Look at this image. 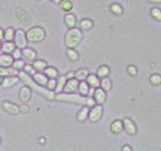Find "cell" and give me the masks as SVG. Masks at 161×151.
<instances>
[{"label": "cell", "instance_id": "cell-47", "mask_svg": "<svg viewBox=\"0 0 161 151\" xmlns=\"http://www.w3.org/2000/svg\"><path fill=\"white\" fill-rule=\"evenodd\" d=\"M0 39H3V30L0 29Z\"/></svg>", "mask_w": 161, "mask_h": 151}, {"label": "cell", "instance_id": "cell-5", "mask_svg": "<svg viewBox=\"0 0 161 151\" xmlns=\"http://www.w3.org/2000/svg\"><path fill=\"white\" fill-rule=\"evenodd\" d=\"M15 44L18 45L19 48H24L27 42H25V34L23 30H18L15 34Z\"/></svg>", "mask_w": 161, "mask_h": 151}, {"label": "cell", "instance_id": "cell-35", "mask_svg": "<svg viewBox=\"0 0 161 151\" xmlns=\"http://www.w3.org/2000/svg\"><path fill=\"white\" fill-rule=\"evenodd\" d=\"M127 71H129V73L131 76H136L137 74V69H136V67H133V66H130L129 68H127Z\"/></svg>", "mask_w": 161, "mask_h": 151}, {"label": "cell", "instance_id": "cell-3", "mask_svg": "<svg viewBox=\"0 0 161 151\" xmlns=\"http://www.w3.org/2000/svg\"><path fill=\"white\" fill-rule=\"evenodd\" d=\"M57 99H61V101H67V102H74V103H86V98L80 97L78 95H69V93H66V95H58L56 96Z\"/></svg>", "mask_w": 161, "mask_h": 151}, {"label": "cell", "instance_id": "cell-4", "mask_svg": "<svg viewBox=\"0 0 161 151\" xmlns=\"http://www.w3.org/2000/svg\"><path fill=\"white\" fill-rule=\"evenodd\" d=\"M27 37L30 42H40L44 38V30L42 28H33L28 32Z\"/></svg>", "mask_w": 161, "mask_h": 151}, {"label": "cell", "instance_id": "cell-2", "mask_svg": "<svg viewBox=\"0 0 161 151\" xmlns=\"http://www.w3.org/2000/svg\"><path fill=\"white\" fill-rule=\"evenodd\" d=\"M80 39H82V33L78 29H71L66 35V45L68 48H74L76 45L79 44Z\"/></svg>", "mask_w": 161, "mask_h": 151}, {"label": "cell", "instance_id": "cell-34", "mask_svg": "<svg viewBox=\"0 0 161 151\" xmlns=\"http://www.w3.org/2000/svg\"><path fill=\"white\" fill-rule=\"evenodd\" d=\"M13 35H14V32H13V29L9 28V29H6V33H5V38L8 40H10L13 39Z\"/></svg>", "mask_w": 161, "mask_h": 151}, {"label": "cell", "instance_id": "cell-46", "mask_svg": "<svg viewBox=\"0 0 161 151\" xmlns=\"http://www.w3.org/2000/svg\"><path fill=\"white\" fill-rule=\"evenodd\" d=\"M39 141H40V144H44V142H45V140H44V138H43V137H42V138H40V140H39Z\"/></svg>", "mask_w": 161, "mask_h": 151}, {"label": "cell", "instance_id": "cell-39", "mask_svg": "<svg viewBox=\"0 0 161 151\" xmlns=\"http://www.w3.org/2000/svg\"><path fill=\"white\" fill-rule=\"evenodd\" d=\"M86 103L88 104V106H93V104H95V101H93L92 98H88V99L86 101Z\"/></svg>", "mask_w": 161, "mask_h": 151}, {"label": "cell", "instance_id": "cell-28", "mask_svg": "<svg viewBox=\"0 0 161 151\" xmlns=\"http://www.w3.org/2000/svg\"><path fill=\"white\" fill-rule=\"evenodd\" d=\"M151 15L154 16L156 20H161V10L157 9V8H155V9L151 10Z\"/></svg>", "mask_w": 161, "mask_h": 151}, {"label": "cell", "instance_id": "cell-41", "mask_svg": "<svg viewBox=\"0 0 161 151\" xmlns=\"http://www.w3.org/2000/svg\"><path fill=\"white\" fill-rule=\"evenodd\" d=\"M14 57L15 58H19L20 57V52H19V50H14Z\"/></svg>", "mask_w": 161, "mask_h": 151}, {"label": "cell", "instance_id": "cell-26", "mask_svg": "<svg viewBox=\"0 0 161 151\" xmlns=\"http://www.w3.org/2000/svg\"><path fill=\"white\" fill-rule=\"evenodd\" d=\"M150 82L152 83V85H160V83H161V77L159 74H152L150 77Z\"/></svg>", "mask_w": 161, "mask_h": 151}, {"label": "cell", "instance_id": "cell-18", "mask_svg": "<svg viewBox=\"0 0 161 151\" xmlns=\"http://www.w3.org/2000/svg\"><path fill=\"white\" fill-rule=\"evenodd\" d=\"M34 79H35L38 83H39V85H45V83L48 82V81H47V77H45V76L40 74V73H37V74L34 76Z\"/></svg>", "mask_w": 161, "mask_h": 151}, {"label": "cell", "instance_id": "cell-23", "mask_svg": "<svg viewBox=\"0 0 161 151\" xmlns=\"http://www.w3.org/2000/svg\"><path fill=\"white\" fill-rule=\"evenodd\" d=\"M3 50H4L5 53L13 52V50H14V44L9 43V42H8V43H5V44H3Z\"/></svg>", "mask_w": 161, "mask_h": 151}, {"label": "cell", "instance_id": "cell-1", "mask_svg": "<svg viewBox=\"0 0 161 151\" xmlns=\"http://www.w3.org/2000/svg\"><path fill=\"white\" fill-rule=\"evenodd\" d=\"M19 77L23 79L24 81V83H27V85L30 87V88H33L34 91H37L38 93H40V95H43V96H45L47 98H54L56 96L53 95V92H50V91H47V90H44V88H42V87H39V86H37L34 82L32 81V78L29 77V76L27 74V73H24V72H22V73H19Z\"/></svg>", "mask_w": 161, "mask_h": 151}, {"label": "cell", "instance_id": "cell-11", "mask_svg": "<svg viewBox=\"0 0 161 151\" xmlns=\"http://www.w3.org/2000/svg\"><path fill=\"white\" fill-rule=\"evenodd\" d=\"M20 99L23 101V102H27V101L29 99V97H30V91H29V88L24 87L20 90V95H19Z\"/></svg>", "mask_w": 161, "mask_h": 151}, {"label": "cell", "instance_id": "cell-16", "mask_svg": "<svg viewBox=\"0 0 161 151\" xmlns=\"http://www.w3.org/2000/svg\"><path fill=\"white\" fill-rule=\"evenodd\" d=\"M64 20H66V24L68 25L69 28H73L74 25H76V18H74V16L72 15V14H68V15H67L66 18H64Z\"/></svg>", "mask_w": 161, "mask_h": 151}, {"label": "cell", "instance_id": "cell-9", "mask_svg": "<svg viewBox=\"0 0 161 151\" xmlns=\"http://www.w3.org/2000/svg\"><path fill=\"white\" fill-rule=\"evenodd\" d=\"M78 87V81L77 79H71V81L67 82V85L64 87V91L67 93H71L72 91H76V88Z\"/></svg>", "mask_w": 161, "mask_h": 151}, {"label": "cell", "instance_id": "cell-45", "mask_svg": "<svg viewBox=\"0 0 161 151\" xmlns=\"http://www.w3.org/2000/svg\"><path fill=\"white\" fill-rule=\"evenodd\" d=\"M67 77H68V78H72V77H73V73H68V74H67Z\"/></svg>", "mask_w": 161, "mask_h": 151}, {"label": "cell", "instance_id": "cell-30", "mask_svg": "<svg viewBox=\"0 0 161 151\" xmlns=\"http://www.w3.org/2000/svg\"><path fill=\"white\" fill-rule=\"evenodd\" d=\"M64 83H66V77H64V76H62V77L58 79V85H57V91H58V92L62 91V88H63V86H64Z\"/></svg>", "mask_w": 161, "mask_h": 151}, {"label": "cell", "instance_id": "cell-43", "mask_svg": "<svg viewBox=\"0 0 161 151\" xmlns=\"http://www.w3.org/2000/svg\"><path fill=\"white\" fill-rule=\"evenodd\" d=\"M22 111H23V112H27V111H28V107H27V106L22 107Z\"/></svg>", "mask_w": 161, "mask_h": 151}, {"label": "cell", "instance_id": "cell-33", "mask_svg": "<svg viewBox=\"0 0 161 151\" xmlns=\"http://www.w3.org/2000/svg\"><path fill=\"white\" fill-rule=\"evenodd\" d=\"M111 10L115 13V14H121V13H122V8L120 5H117V4H113V5H111Z\"/></svg>", "mask_w": 161, "mask_h": 151}, {"label": "cell", "instance_id": "cell-22", "mask_svg": "<svg viewBox=\"0 0 161 151\" xmlns=\"http://www.w3.org/2000/svg\"><path fill=\"white\" fill-rule=\"evenodd\" d=\"M45 67H47V64H45V62H43V61L34 62V68L38 69V71H43V69H45Z\"/></svg>", "mask_w": 161, "mask_h": 151}, {"label": "cell", "instance_id": "cell-24", "mask_svg": "<svg viewBox=\"0 0 161 151\" xmlns=\"http://www.w3.org/2000/svg\"><path fill=\"white\" fill-rule=\"evenodd\" d=\"M67 54H68V57L71 58L72 61H77V59H78V54H77V52H76V50H73L72 48H69L68 50H67Z\"/></svg>", "mask_w": 161, "mask_h": 151}, {"label": "cell", "instance_id": "cell-36", "mask_svg": "<svg viewBox=\"0 0 161 151\" xmlns=\"http://www.w3.org/2000/svg\"><path fill=\"white\" fill-rule=\"evenodd\" d=\"M47 83H48V88H49V90H53V88L56 87V85H57V81H54V79L52 78L49 82H47Z\"/></svg>", "mask_w": 161, "mask_h": 151}, {"label": "cell", "instance_id": "cell-44", "mask_svg": "<svg viewBox=\"0 0 161 151\" xmlns=\"http://www.w3.org/2000/svg\"><path fill=\"white\" fill-rule=\"evenodd\" d=\"M151 3H161V0H149Z\"/></svg>", "mask_w": 161, "mask_h": 151}, {"label": "cell", "instance_id": "cell-21", "mask_svg": "<svg viewBox=\"0 0 161 151\" xmlns=\"http://www.w3.org/2000/svg\"><path fill=\"white\" fill-rule=\"evenodd\" d=\"M101 86H102V90L103 91H108L111 88V81L108 78H103L102 82H101Z\"/></svg>", "mask_w": 161, "mask_h": 151}, {"label": "cell", "instance_id": "cell-32", "mask_svg": "<svg viewBox=\"0 0 161 151\" xmlns=\"http://www.w3.org/2000/svg\"><path fill=\"white\" fill-rule=\"evenodd\" d=\"M61 6H62L63 10H71L72 9V3L68 1V0H64V1H62Z\"/></svg>", "mask_w": 161, "mask_h": 151}, {"label": "cell", "instance_id": "cell-12", "mask_svg": "<svg viewBox=\"0 0 161 151\" xmlns=\"http://www.w3.org/2000/svg\"><path fill=\"white\" fill-rule=\"evenodd\" d=\"M13 63V58L9 56H0V66L1 67H8Z\"/></svg>", "mask_w": 161, "mask_h": 151}, {"label": "cell", "instance_id": "cell-27", "mask_svg": "<svg viewBox=\"0 0 161 151\" xmlns=\"http://www.w3.org/2000/svg\"><path fill=\"white\" fill-rule=\"evenodd\" d=\"M45 74L50 78H56L57 77V71L54 68H45Z\"/></svg>", "mask_w": 161, "mask_h": 151}, {"label": "cell", "instance_id": "cell-42", "mask_svg": "<svg viewBox=\"0 0 161 151\" xmlns=\"http://www.w3.org/2000/svg\"><path fill=\"white\" fill-rule=\"evenodd\" d=\"M124 150H125V151H130L131 147H130V146H124Z\"/></svg>", "mask_w": 161, "mask_h": 151}, {"label": "cell", "instance_id": "cell-15", "mask_svg": "<svg viewBox=\"0 0 161 151\" xmlns=\"http://www.w3.org/2000/svg\"><path fill=\"white\" fill-rule=\"evenodd\" d=\"M111 130H112V132H115V133L121 132V130H122V122H121V121H115V122L111 125Z\"/></svg>", "mask_w": 161, "mask_h": 151}, {"label": "cell", "instance_id": "cell-7", "mask_svg": "<svg viewBox=\"0 0 161 151\" xmlns=\"http://www.w3.org/2000/svg\"><path fill=\"white\" fill-rule=\"evenodd\" d=\"M124 125H125L126 131L129 132L130 135H135V133H136V127H135V125H133V122L131 120L125 119L124 120Z\"/></svg>", "mask_w": 161, "mask_h": 151}, {"label": "cell", "instance_id": "cell-37", "mask_svg": "<svg viewBox=\"0 0 161 151\" xmlns=\"http://www.w3.org/2000/svg\"><path fill=\"white\" fill-rule=\"evenodd\" d=\"M23 61H16V62H14L13 63V67L14 68H23Z\"/></svg>", "mask_w": 161, "mask_h": 151}, {"label": "cell", "instance_id": "cell-31", "mask_svg": "<svg viewBox=\"0 0 161 151\" xmlns=\"http://www.w3.org/2000/svg\"><path fill=\"white\" fill-rule=\"evenodd\" d=\"M87 115H88V108H87V107H84L83 110L79 112V115H78V120H79V121H83V120L87 117Z\"/></svg>", "mask_w": 161, "mask_h": 151}, {"label": "cell", "instance_id": "cell-49", "mask_svg": "<svg viewBox=\"0 0 161 151\" xmlns=\"http://www.w3.org/2000/svg\"><path fill=\"white\" fill-rule=\"evenodd\" d=\"M0 83H3V78L1 77H0Z\"/></svg>", "mask_w": 161, "mask_h": 151}, {"label": "cell", "instance_id": "cell-19", "mask_svg": "<svg viewBox=\"0 0 161 151\" xmlns=\"http://www.w3.org/2000/svg\"><path fill=\"white\" fill-rule=\"evenodd\" d=\"M78 90H79V92L82 95H87L88 92H90V90H88V83L82 82L80 85H78Z\"/></svg>", "mask_w": 161, "mask_h": 151}, {"label": "cell", "instance_id": "cell-29", "mask_svg": "<svg viewBox=\"0 0 161 151\" xmlns=\"http://www.w3.org/2000/svg\"><path fill=\"white\" fill-rule=\"evenodd\" d=\"M80 28L82 29H91L92 28V22L91 20H82L80 22Z\"/></svg>", "mask_w": 161, "mask_h": 151}, {"label": "cell", "instance_id": "cell-6", "mask_svg": "<svg viewBox=\"0 0 161 151\" xmlns=\"http://www.w3.org/2000/svg\"><path fill=\"white\" fill-rule=\"evenodd\" d=\"M101 115H102V107H101V106L93 107L92 110H91V112H90V120H91V121H97V120H100Z\"/></svg>", "mask_w": 161, "mask_h": 151}, {"label": "cell", "instance_id": "cell-17", "mask_svg": "<svg viewBox=\"0 0 161 151\" xmlns=\"http://www.w3.org/2000/svg\"><path fill=\"white\" fill-rule=\"evenodd\" d=\"M87 76H88V73H87L86 69H80V71H78V72L76 73V78H77L78 81H83V79L87 78Z\"/></svg>", "mask_w": 161, "mask_h": 151}, {"label": "cell", "instance_id": "cell-13", "mask_svg": "<svg viewBox=\"0 0 161 151\" xmlns=\"http://www.w3.org/2000/svg\"><path fill=\"white\" fill-rule=\"evenodd\" d=\"M18 82V78L16 77H8L5 79H3V87H10L13 85Z\"/></svg>", "mask_w": 161, "mask_h": 151}, {"label": "cell", "instance_id": "cell-25", "mask_svg": "<svg viewBox=\"0 0 161 151\" xmlns=\"http://www.w3.org/2000/svg\"><path fill=\"white\" fill-rule=\"evenodd\" d=\"M109 73V69H108V67H106V66H103V67H101V68L98 69V76L100 77H106Z\"/></svg>", "mask_w": 161, "mask_h": 151}, {"label": "cell", "instance_id": "cell-48", "mask_svg": "<svg viewBox=\"0 0 161 151\" xmlns=\"http://www.w3.org/2000/svg\"><path fill=\"white\" fill-rule=\"evenodd\" d=\"M53 1H56V3H59V1H61V0H53Z\"/></svg>", "mask_w": 161, "mask_h": 151}, {"label": "cell", "instance_id": "cell-20", "mask_svg": "<svg viewBox=\"0 0 161 151\" xmlns=\"http://www.w3.org/2000/svg\"><path fill=\"white\" fill-rule=\"evenodd\" d=\"M23 54L28 58V59H32V61L35 58V52H34V50H32V49H24Z\"/></svg>", "mask_w": 161, "mask_h": 151}, {"label": "cell", "instance_id": "cell-10", "mask_svg": "<svg viewBox=\"0 0 161 151\" xmlns=\"http://www.w3.org/2000/svg\"><path fill=\"white\" fill-rule=\"evenodd\" d=\"M95 98L98 103H103L106 99V93L103 90H96L95 91Z\"/></svg>", "mask_w": 161, "mask_h": 151}, {"label": "cell", "instance_id": "cell-14", "mask_svg": "<svg viewBox=\"0 0 161 151\" xmlns=\"http://www.w3.org/2000/svg\"><path fill=\"white\" fill-rule=\"evenodd\" d=\"M87 82H88V85H91L92 87H97V86H100V81H98V78L96 77V76H87Z\"/></svg>", "mask_w": 161, "mask_h": 151}, {"label": "cell", "instance_id": "cell-38", "mask_svg": "<svg viewBox=\"0 0 161 151\" xmlns=\"http://www.w3.org/2000/svg\"><path fill=\"white\" fill-rule=\"evenodd\" d=\"M25 71H27L28 73H33V72H34L33 68H32V66H25Z\"/></svg>", "mask_w": 161, "mask_h": 151}, {"label": "cell", "instance_id": "cell-8", "mask_svg": "<svg viewBox=\"0 0 161 151\" xmlns=\"http://www.w3.org/2000/svg\"><path fill=\"white\" fill-rule=\"evenodd\" d=\"M3 107L5 108V111H8L9 113H13V115H18L20 112L19 107L16 106V104H13V103H9V102H5L3 104Z\"/></svg>", "mask_w": 161, "mask_h": 151}, {"label": "cell", "instance_id": "cell-40", "mask_svg": "<svg viewBox=\"0 0 161 151\" xmlns=\"http://www.w3.org/2000/svg\"><path fill=\"white\" fill-rule=\"evenodd\" d=\"M8 73H9V72H8V71H5V69H1V68H0V74H3V76H6Z\"/></svg>", "mask_w": 161, "mask_h": 151}]
</instances>
